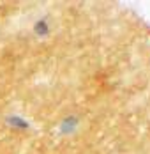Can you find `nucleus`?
Wrapping results in <instances>:
<instances>
[{"mask_svg": "<svg viewBox=\"0 0 150 154\" xmlns=\"http://www.w3.org/2000/svg\"><path fill=\"white\" fill-rule=\"evenodd\" d=\"M78 128H80V117H76V115H69V117H65V119L58 124V133L60 135H64V137H67V135L76 133Z\"/></svg>", "mask_w": 150, "mask_h": 154, "instance_id": "f257e3e1", "label": "nucleus"}, {"mask_svg": "<svg viewBox=\"0 0 150 154\" xmlns=\"http://www.w3.org/2000/svg\"><path fill=\"white\" fill-rule=\"evenodd\" d=\"M32 32H34L37 37H48V35L51 34V27H50V23H48L46 18H41V20H37V21L34 23Z\"/></svg>", "mask_w": 150, "mask_h": 154, "instance_id": "f03ea898", "label": "nucleus"}, {"mask_svg": "<svg viewBox=\"0 0 150 154\" xmlns=\"http://www.w3.org/2000/svg\"><path fill=\"white\" fill-rule=\"evenodd\" d=\"M7 124L9 126H14V128H20V129H27L28 128V122L18 115H13V117H7Z\"/></svg>", "mask_w": 150, "mask_h": 154, "instance_id": "7ed1b4c3", "label": "nucleus"}]
</instances>
